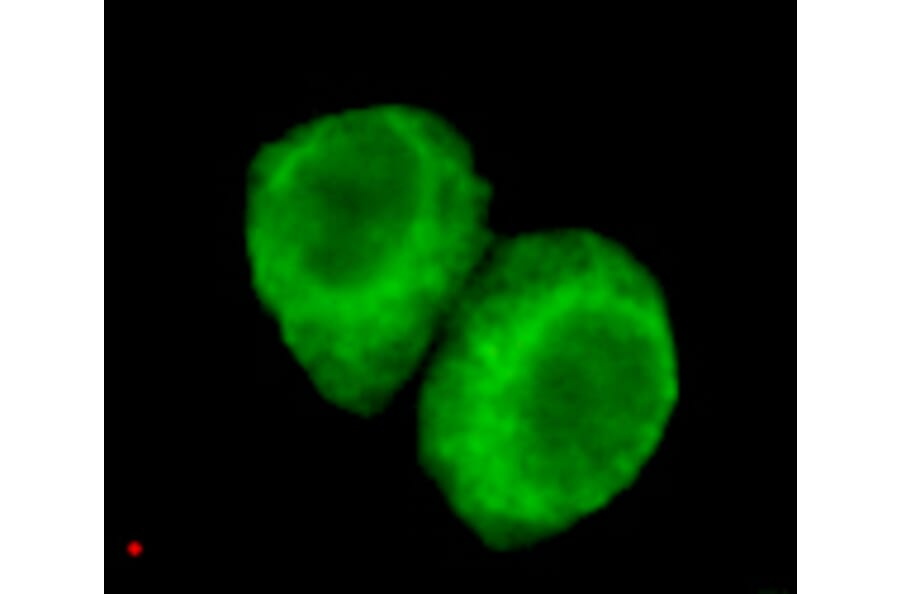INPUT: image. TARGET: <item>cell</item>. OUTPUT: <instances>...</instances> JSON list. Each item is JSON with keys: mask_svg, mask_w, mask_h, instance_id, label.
Here are the masks:
<instances>
[{"mask_svg": "<svg viewBox=\"0 0 900 594\" xmlns=\"http://www.w3.org/2000/svg\"><path fill=\"white\" fill-rule=\"evenodd\" d=\"M490 188L446 121L404 105L328 114L254 156L252 279L288 336L345 357L428 340L490 239Z\"/></svg>", "mask_w": 900, "mask_h": 594, "instance_id": "1", "label": "cell"}]
</instances>
